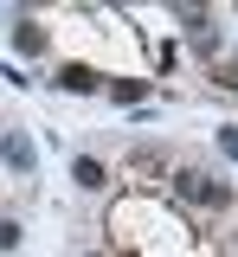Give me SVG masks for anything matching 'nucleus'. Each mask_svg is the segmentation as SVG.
I'll return each instance as SVG.
<instances>
[{
  "instance_id": "obj_1",
  "label": "nucleus",
  "mask_w": 238,
  "mask_h": 257,
  "mask_svg": "<svg viewBox=\"0 0 238 257\" xmlns=\"http://www.w3.org/2000/svg\"><path fill=\"white\" fill-rule=\"evenodd\" d=\"M168 187H174L180 206H212V212H225V206H232V187H225V180H212L206 167H180V174H168Z\"/></svg>"
},
{
  "instance_id": "obj_2",
  "label": "nucleus",
  "mask_w": 238,
  "mask_h": 257,
  "mask_svg": "<svg viewBox=\"0 0 238 257\" xmlns=\"http://www.w3.org/2000/svg\"><path fill=\"white\" fill-rule=\"evenodd\" d=\"M0 161H7L13 174H39V148L20 135V128H7V135H0Z\"/></svg>"
},
{
  "instance_id": "obj_3",
  "label": "nucleus",
  "mask_w": 238,
  "mask_h": 257,
  "mask_svg": "<svg viewBox=\"0 0 238 257\" xmlns=\"http://www.w3.org/2000/svg\"><path fill=\"white\" fill-rule=\"evenodd\" d=\"M58 90L90 96V90H103V71H90V64H58Z\"/></svg>"
},
{
  "instance_id": "obj_4",
  "label": "nucleus",
  "mask_w": 238,
  "mask_h": 257,
  "mask_svg": "<svg viewBox=\"0 0 238 257\" xmlns=\"http://www.w3.org/2000/svg\"><path fill=\"white\" fill-rule=\"evenodd\" d=\"M13 52L39 58V52H45V26H39V20H20V26H13Z\"/></svg>"
},
{
  "instance_id": "obj_5",
  "label": "nucleus",
  "mask_w": 238,
  "mask_h": 257,
  "mask_svg": "<svg viewBox=\"0 0 238 257\" xmlns=\"http://www.w3.org/2000/svg\"><path fill=\"white\" fill-rule=\"evenodd\" d=\"M71 180H77V187H84V193H97L103 180H109V174H103V161H90V155H77V161H71Z\"/></svg>"
},
{
  "instance_id": "obj_6",
  "label": "nucleus",
  "mask_w": 238,
  "mask_h": 257,
  "mask_svg": "<svg viewBox=\"0 0 238 257\" xmlns=\"http://www.w3.org/2000/svg\"><path fill=\"white\" fill-rule=\"evenodd\" d=\"M103 90L116 96V103H142V96H148V77H109Z\"/></svg>"
},
{
  "instance_id": "obj_7",
  "label": "nucleus",
  "mask_w": 238,
  "mask_h": 257,
  "mask_svg": "<svg viewBox=\"0 0 238 257\" xmlns=\"http://www.w3.org/2000/svg\"><path fill=\"white\" fill-rule=\"evenodd\" d=\"M129 167H136V174H168V155H161V148H136Z\"/></svg>"
},
{
  "instance_id": "obj_8",
  "label": "nucleus",
  "mask_w": 238,
  "mask_h": 257,
  "mask_svg": "<svg viewBox=\"0 0 238 257\" xmlns=\"http://www.w3.org/2000/svg\"><path fill=\"white\" fill-rule=\"evenodd\" d=\"M20 244V219H0V251H13Z\"/></svg>"
},
{
  "instance_id": "obj_9",
  "label": "nucleus",
  "mask_w": 238,
  "mask_h": 257,
  "mask_svg": "<svg viewBox=\"0 0 238 257\" xmlns=\"http://www.w3.org/2000/svg\"><path fill=\"white\" fill-rule=\"evenodd\" d=\"M212 84H225V90H238V64H219V71H212Z\"/></svg>"
},
{
  "instance_id": "obj_10",
  "label": "nucleus",
  "mask_w": 238,
  "mask_h": 257,
  "mask_svg": "<svg viewBox=\"0 0 238 257\" xmlns=\"http://www.w3.org/2000/svg\"><path fill=\"white\" fill-rule=\"evenodd\" d=\"M232 238H238V231H232Z\"/></svg>"
}]
</instances>
